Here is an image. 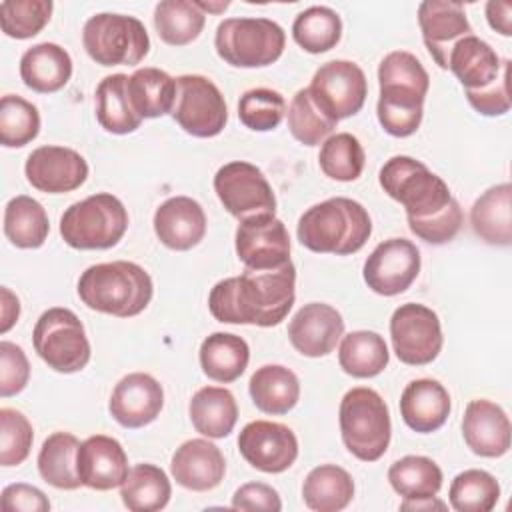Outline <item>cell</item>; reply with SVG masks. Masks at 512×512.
Instances as JSON below:
<instances>
[{
  "mask_svg": "<svg viewBox=\"0 0 512 512\" xmlns=\"http://www.w3.org/2000/svg\"><path fill=\"white\" fill-rule=\"evenodd\" d=\"M380 186L406 210L412 234L428 244L450 242L462 226V208L448 184L412 156H392L380 168Z\"/></svg>",
  "mask_w": 512,
  "mask_h": 512,
  "instance_id": "1",
  "label": "cell"
},
{
  "mask_svg": "<svg viewBox=\"0 0 512 512\" xmlns=\"http://www.w3.org/2000/svg\"><path fill=\"white\" fill-rule=\"evenodd\" d=\"M296 300V268L286 262L272 270L246 268L214 284L208 296L210 314L224 324L278 326Z\"/></svg>",
  "mask_w": 512,
  "mask_h": 512,
  "instance_id": "2",
  "label": "cell"
},
{
  "mask_svg": "<svg viewBox=\"0 0 512 512\" xmlns=\"http://www.w3.org/2000/svg\"><path fill=\"white\" fill-rule=\"evenodd\" d=\"M378 84L376 114L380 126L396 138L412 136L420 128L424 100L430 88V78L422 62L406 50H394L378 66Z\"/></svg>",
  "mask_w": 512,
  "mask_h": 512,
  "instance_id": "3",
  "label": "cell"
},
{
  "mask_svg": "<svg viewBox=\"0 0 512 512\" xmlns=\"http://www.w3.org/2000/svg\"><path fill=\"white\" fill-rule=\"evenodd\" d=\"M372 234L368 210L344 196L310 206L298 220V242L316 254L348 256L358 252Z\"/></svg>",
  "mask_w": 512,
  "mask_h": 512,
  "instance_id": "4",
  "label": "cell"
},
{
  "mask_svg": "<svg viewBox=\"0 0 512 512\" xmlns=\"http://www.w3.org/2000/svg\"><path fill=\"white\" fill-rule=\"evenodd\" d=\"M152 294V278L136 262L116 260L94 264L78 278L80 300L90 310L118 318H130L144 312Z\"/></svg>",
  "mask_w": 512,
  "mask_h": 512,
  "instance_id": "5",
  "label": "cell"
},
{
  "mask_svg": "<svg viewBox=\"0 0 512 512\" xmlns=\"http://www.w3.org/2000/svg\"><path fill=\"white\" fill-rule=\"evenodd\" d=\"M342 442L362 462H376L390 444L392 424L384 398L366 386L344 394L338 410Z\"/></svg>",
  "mask_w": 512,
  "mask_h": 512,
  "instance_id": "6",
  "label": "cell"
},
{
  "mask_svg": "<svg viewBox=\"0 0 512 512\" xmlns=\"http://www.w3.org/2000/svg\"><path fill=\"white\" fill-rule=\"evenodd\" d=\"M126 230L128 212L108 192L74 202L60 218V236L76 250H108L122 240Z\"/></svg>",
  "mask_w": 512,
  "mask_h": 512,
  "instance_id": "7",
  "label": "cell"
},
{
  "mask_svg": "<svg viewBox=\"0 0 512 512\" xmlns=\"http://www.w3.org/2000/svg\"><path fill=\"white\" fill-rule=\"evenodd\" d=\"M286 46L284 28L270 18H226L214 36L216 54L234 68L274 64Z\"/></svg>",
  "mask_w": 512,
  "mask_h": 512,
  "instance_id": "8",
  "label": "cell"
},
{
  "mask_svg": "<svg viewBox=\"0 0 512 512\" xmlns=\"http://www.w3.org/2000/svg\"><path fill=\"white\" fill-rule=\"evenodd\" d=\"M86 54L100 66H134L150 52L144 24L126 14L102 12L86 20L82 28Z\"/></svg>",
  "mask_w": 512,
  "mask_h": 512,
  "instance_id": "9",
  "label": "cell"
},
{
  "mask_svg": "<svg viewBox=\"0 0 512 512\" xmlns=\"http://www.w3.org/2000/svg\"><path fill=\"white\" fill-rule=\"evenodd\" d=\"M36 354L56 372L72 374L90 362V342L80 318L68 308H48L32 330Z\"/></svg>",
  "mask_w": 512,
  "mask_h": 512,
  "instance_id": "10",
  "label": "cell"
},
{
  "mask_svg": "<svg viewBox=\"0 0 512 512\" xmlns=\"http://www.w3.org/2000/svg\"><path fill=\"white\" fill-rule=\"evenodd\" d=\"M176 124L190 136H218L228 122V108L220 88L202 74H182L176 78V104L172 110Z\"/></svg>",
  "mask_w": 512,
  "mask_h": 512,
  "instance_id": "11",
  "label": "cell"
},
{
  "mask_svg": "<svg viewBox=\"0 0 512 512\" xmlns=\"http://www.w3.org/2000/svg\"><path fill=\"white\" fill-rule=\"evenodd\" d=\"M390 338L394 354L408 366H426L442 350V326L438 314L416 302L402 304L390 318Z\"/></svg>",
  "mask_w": 512,
  "mask_h": 512,
  "instance_id": "12",
  "label": "cell"
},
{
  "mask_svg": "<svg viewBox=\"0 0 512 512\" xmlns=\"http://www.w3.org/2000/svg\"><path fill=\"white\" fill-rule=\"evenodd\" d=\"M214 192L222 206L238 220L276 214V196L262 170L250 162L234 160L214 174Z\"/></svg>",
  "mask_w": 512,
  "mask_h": 512,
  "instance_id": "13",
  "label": "cell"
},
{
  "mask_svg": "<svg viewBox=\"0 0 512 512\" xmlns=\"http://www.w3.org/2000/svg\"><path fill=\"white\" fill-rule=\"evenodd\" d=\"M314 102L336 122L358 114L366 102L364 70L350 60L324 62L308 86Z\"/></svg>",
  "mask_w": 512,
  "mask_h": 512,
  "instance_id": "14",
  "label": "cell"
},
{
  "mask_svg": "<svg viewBox=\"0 0 512 512\" xmlns=\"http://www.w3.org/2000/svg\"><path fill=\"white\" fill-rule=\"evenodd\" d=\"M420 250L406 238L380 242L364 262V282L380 296L406 292L420 274Z\"/></svg>",
  "mask_w": 512,
  "mask_h": 512,
  "instance_id": "15",
  "label": "cell"
},
{
  "mask_svg": "<svg viewBox=\"0 0 512 512\" xmlns=\"http://www.w3.org/2000/svg\"><path fill=\"white\" fill-rule=\"evenodd\" d=\"M234 246L238 260L252 270H272L290 262V236L284 222L274 214L240 220Z\"/></svg>",
  "mask_w": 512,
  "mask_h": 512,
  "instance_id": "16",
  "label": "cell"
},
{
  "mask_svg": "<svg viewBox=\"0 0 512 512\" xmlns=\"http://www.w3.org/2000/svg\"><path fill=\"white\" fill-rule=\"evenodd\" d=\"M238 450L252 468L266 474H280L296 462L298 438L286 424L254 420L240 430Z\"/></svg>",
  "mask_w": 512,
  "mask_h": 512,
  "instance_id": "17",
  "label": "cell"
},
{
  "mask_svg": "<svg viewBox=\"0 0 512 512\" xmlns=\"http://www.w3.org/2000/svg\"><path fill=\"white\" fill-rule=\"evenodd\" d=\"M26 180L46 194H66L80 188L88 178V164L82 154L66 146H40L30 152L24 164Z\"/></svg>",
  "mask_w": 512,
  "mask_h": 512,
  "instance_id": "18",
  "label": "cell"
},
{
  "mask_svg": "<svg viewBox=\"0 0 512 512\" xmlns=\"http://www.w3.org/2000/svg\"><path fill=\"white\" fill-rule=\"evenodd\" d=\"M164 406L162 384L146 374L132 372L124 376L112 390L108 410L124 428H142L160 416Z\"/></svg>",
  "mask_w": 512,
  "mask_h": 512,
  "instance_id": "19",
  "label": "cell"
},
{
  "mask_svg": "<svg viewBox=\"0 0 512 512\" xmlns=\"http://www.w3.org/2000/svg\"><path fill=\"white\" fill-rule=\"evenodd\" d=\"M76 470L82 486L106 492L122 486L128 476V456L122 444L104 434L88 436L78 446Z\"/></svg>",
  "mask_w": 512,
  "mask_h": 512,
  "instance_id": "20",
  "label": "cell"
},
{
  "mask_svg": "<svg viewBox=\"0 0 512 512\" xmlns=\"http://www.w3.org/2000/svg\"><path fill=\"white\" fill-rule=\"evenodd\" d=\"M418 24L424 46L442 70H446L452 46L460 38L472 34L464 4L450 0H424L418 6Z\"/></svg>",
  "mask_w": 512,
  "mask_h": 512,
  "instance_id": "21",
  "label": "cell"
},
{
  "mask_svg": "<svg viewBox=\"0 0 512 512\" xmlns=\"http://www.w3.org/2000/svg\"><path fill=\"white\" fill-rule=\"evenodd\" d=\"M342 334L344 320L340 312L324 302L304 304L288 324L290 344L308 358L330 354Z\"/></svg>",
  "mask_w": 512,
  "mask_h": 512,
  "instance_id": "22",
  "label": "cell"
},
{
  "mask_svg": "<svg viewBox=\"0 0 512 512\" xmlns=\"http://www.w3.org/2000/svg\"><path fill=\"white\" fill-rule=\"evenodd\" d=\"M510 434V418L502 406L486 398L468 402L462 418V436L476 456H504L510 450Z\"/></svg>",
  "mask_w": 512,
  "mask_h": 512,
  "instance_id": "23",
  "label": "cell"
},
{
  "mask_svg": "<svg viewBox=\"0 0 512 512\" xmlns=\"http://www.w3.org/2000/svg\"><path fill=\"white\" fill-rule=\"evenodd\" d=\"M170 472L176 484L186 490L206 492L216 488L226 474V460L216 444L204 438L182 442L170 460Z\"/></svg>",
  "mask_w": 512,
  "mask_h": 512,
  "instance_id": "24",
  "label": "cell"
},
{
  "mask_svg": "<svg viewBox=\"0 0 512 512\" xmlns=\"http://www.w3.org/2000/svg\"><path fill=\"white\" fill-rule=\"evenodd\" d=\"M154 232L158 240L178 252L192 250L206 234L204 208L190 196H172L154 212Z\"/></svg>",
  "mask_w": 512,
  "mask_h": 512,
  "instance_id": "25",
  "label": "cell"
},
{
  "mask_svg": "<svg viewBox=\"0 0 512 512\" xmlns=\"http://www.w3.org/2000/svg\"><path fill=\"white\" fill-rule=\"evenodd\" d=\"M450 408L448 390L432 378L412 380L400 396V416L404 424L420 434H430L442 428Z\"/></svg>",
  "mask_w": 512,
  "mask_h": 512,
  "instance_id": "26",
  "label": "cell"
},
{
  "mask_svg": "<svg viewBox=\"0 0 512 512\" xmlns=\"http://www.w3.org/2000/svg\"><path fill=\"white\" fill-rule=\"evenodd\" d=\"M502 64L504 60L488 42L470 34L452 46L446 70L454 72L464 90H482L500 76Z\"/></svg>",
  "mask_w": 512,
  "mask_h": 512,
  "instance_id": "27",
  "label": "cell"
},
{
  "mask_svg": "<svg viewBox=\"0 0 512 512\" xmlns=\"http://www.w3.org/2000/svg\"><path fill=\"white\" fill-rule=\"evenodd\" d=\"M70 76L72 58L60 44H34L20 58V78L30 90L38 94H52L62 90Z\"/></svg>",
  "mask_w": 512,
  "mask_h": 512,
  "instance_id": "28",
  "label": "cell"
},
{
  "mask_svg": "<svg viewBox=\"0 0 512 512\" xmlns=\"http://www.w3.org/2000/svg\"><path fill=\"white\" fill-rule=\"evenodd\" d=\"M470 224L474 234L492 246H510L512 242V186L496 184L482 192L472 210Z\"/></svg>",
  "mask_w": 512,
  "mask_h": 512,
  "instance_id": "29",
  "label": "cell"
},
{
  "mask_svg": "<svg viewBox=\"0 0 512 512\" xmlns=\"http://www.w3.org/2000/svg\"><path fill=\"white\" fill-rule=\"evenodd\" d=\"M248 392L254 406L272 416L288 414L300 400L298 376L280 364L260 366L248 382Z\"/></svg>",
  "mask_w": 512,
  "mask_h": 512,
  "instance_id": "30",
  "label": "cell"
},
{
  "mask_svg": "<svg viewBox=\"0 0 512 512\" xmlns=\"http://www.w3.org/2000/svg\"><path fill=\"white\" fill-rule=\"evenodd\" d=\"M128 98L134 112L144 118H160L172 114L176 104V78L168 72L146 66L128 76Z\"/></svg>",
  "mask_w": 512,
  "mask_h": 512,
  "instance_id": "31",
  "label": "cell"
},
{
  "mask_svg": "<svg viewBox=\"0 0 512 512\" xmlns=\"http://www.w3.org/2000/svg\"><path fill=\"white\" fill-rule=\"evenodd\" d=\"M188 414L196 432L208 438H226L238 420L234 394L220 386H204L194 392Z\"/></svg>",
  "mask_w": 512,
  "mask_h": 512,
  "instance_id": "32",
  "label": "cell"
},
{
  "mask_svg": "<svg viewBox=\"0 0 512 512\" xmlns=\"http://www.w3.org/2000/svg\"><path fill=\"white\" fill-rule=\"evenodd\" d=\"M250 360V348L242 336L230 332H214L200 344L202 372L222 384L238 380Z\"/></svg>",
  "mask_w": 512,
  "mask_h": 512,
  "instance_id": "33",
  "label": "cell"
},
{
  "mask_svg": "<svg viewBox=\"0 0 512 512\" xmlns=\"http://www.w3.org/2000/svg\"><path fill=\"white\" fill-rule=\"evenodd\" d=\"M354 498L352 476L336 464H320L308 472L302 484V500L316 512L344 510Z\"/></svg>",
  "mask_w": 512,
  "mask_h": 512,
  "instance_id": "34",
  "label": "cell"
},
{
  "mask_svg": "<svg viewBox=\"0 0 512 512\" xmlns=\"http://www.w3.org/2000/svg\"><path fill=\"white\" fill-rule=\"evenodd\" d=\"M128 76L110 74L96 86V120L110 134L134 132L142 118L134 112L128 98Z\"/></svg>",
  "mask_w": 512,
  "mask_h": 512,
  "instance_id": "35",
  "label": "cell"
},
{
  "mask_svg": "<svg viewBox=\"0 0 512 512\" xmlns=\"http://www.w3.org/2000/svg\"><path fill=\"white\" fill-rule=\"evenodd\" d=\"M50 232L44 206L32 196L20 194L4 208V234L16 248H40Z\"/></svg>",
  "mask_w": 512,
  "mask_h": 512,
  "instance_id": "36",
  "label": "cell"
},
{
  "mask_svg": "<svg viewBox=\"0 0 512 512\" xmlns=\"http://www.w3.org/2000/svg\"><path fill=\"white\" fill-rule=\"evenodd\" d=\"M388 360V346L378 332L354 330L340 342L338 362L352 378H374L388 366Z\"/></svg>",
  "mask_w": 512,
  "mask_h": 512,
  "instance_id": "37",
  "label": "cell"
},
{
  "mask_svg": "<svg viewBox=\"0 0 512 512\" xmlns=\"http://www.w3.org/2000/svg\"><path fill=\"white\" fill-rule=\"evenodd\" d=\"M80 440L70 432L50 434L38 452V472L44 482L58 490H76L82 486L76 470Z\"/></svg>",
  "mask_w": 512,
  "mask_h": 512,
  "instance_id": "38",
  "label": "cell"
},
{
  "mask_svg": "<svg viewBox=\"0 0 512 512\" xmlns=\"http://www.w3.org/2000/svg\"><path fill=\"white\" fill-rule=\"evenodd\" d=\"M172 496L166 472L154 464H136L120 486L122 504L132 512L162 510Z\"/></svg>",
  "mask_w": 512,
  "mask_h": 512,
  "instance_id": "39",
  "label": "cell"
},
{
  "mask_svg": "<svg viewBox=\"0 0 512 512\" xmlns=\"http://www.w3.org/2000/svg\"><path fill=\"white\" fill-rule=\"evenodd\" d=\"M388 482L404 500L434 498L442 488V470L432 458L404 456L390 466Z\"/></svg>",
  "mask_w": 512,
  "mask_h": 512,
  "instance_id": "40",
  "label": "cell"
},
{
  "mask_svg": "<svg viewBox=\"0 0 512 512\" xmlns=\"http://www.w3.org/2000/svg\"><path fill=\"white\" fill-rule=\"evenodd\" d=\"M206 24V14L192 0H162L154 8V28L162 42L186 46L194 42Z\"/></svg>",
  "mask_w": 512,
  "mask_h": 512,
  "instance_id": "41",
  "label": "cell"
},
{
  "mask_svg": "<svg viewBox=\"0 0 512 512\" xmlns=\"http://www.w3.org/2000/svg\"><path fill=\"white\" fill-rule=\"evenodd\" d=\"M292 38L310 54L328 52L342 38V20L328 6H310L294 18Z\"/></svg>",
  "mask_w": 512,
  "mask_h": 512,
  "instance_id": "42",
  "label": "cell"
},
{
  "mask_svg": "<svg viewBox=\"0 0 512 512\" xmlns=\"http://www.w3.org/2000/svg\"><path fill=\"white\" fill-rule=\"evenodd\" d=\"M366 154L356 136L350 132H338L328 136L318 154V164L324 176L338 182L358 180L364 170Z\"/></svg>",
  "mask_w": 512,
  "mask_h": 512,
  "instance_id": "43",
  "label": "cell"
},
{
  "mask_svg": "<svg viewBox=\"0 0 512 512\" xmlns=\"http://www.w3.org/2000/svg\"><path fill=\"white\" fill-rule=\"evenodd\" d=\"M448 498L458 512H490L498 504L500 484L490 472L470 468L454 476Z\"/></svg>",
  "mask_w": 512,
  "mask_h": 512,
  "instance_id": "44",
  "label": "cell"
},
{
  "mask_svg": "<svg viewBox=\"0 0 512 512\" xmlns=\"http://www.w3.org/2000/svg\"><path fill=\"white\" fill-rule=\"evenodd\" d=\"M336 120L330 118L314 102L308 88H300L288 106L290 134L304 146H316L324 142L336 128Z\"/></svg>",
  "mask_w": 512,
  "mask_h": 512,
  "instance_id": "45",
  "label": "cell"
},
{
  "mask_svg": "<svg viewBox=\"0 0 512 512\" xmlns=\"http://www.w3.org/2000/svg\"><path fill=\"white\" fill-rule=\"evenodd\" d=\"M40 132L38 108L22 96L6 94L0 100V144L22 148Z\"/></svg>",
  "mask_w": 512,
  "mask_h": 512,
  "instance_id": "46",
  "label": "cell"
},
{
  "mask_svg": "<svg viewBox=\"0 0 512 512\" xmlns=\"http://www.w3.org/2000/svg\"><path fill=\"white\" fill-rule=\"evenodd\" d=\"M52 8L50 0H6L0 4L2 32L16 40L32 38L50 22Z\"/></svg>",
  "mask_w": 512,
  "mask_h": 512,
  "instance_id": "47",
  "label": "cell"
},
{
  "mask_svg": "<svg viewBox=\"0 0 512 512\" xmlns=\"http://www.w3.org/2000/svg\"><path fill=\"white\" fill-rule=\"evenodd\" d=\"M284 114V96L272 88L246 90L238 100V118L246 128L254 132H268L278 128Z\"/></svg>",
  "mask_w": 512,
  "mask_h": 512,
  "instance_id": "48",
  "label": "cell"
},
{
  "mask_svg": "<svg viewBox=\"0 0 512 512\" xmlns=\"http://www.w3.org/2000/svg\"><path fill=\"white\" fill-rule=\"evenodd\" d=\"M34 430L28 418L14 408L0 410V464L18 466L22 464L32 448Z\"/></svg>",
  "mask_w": 512,
  "mask_h": 512,
  "instance_id": "49",
  "label": "cell"
},
{
  "mask_svg": "<svg viewBox=\"0 0 512 512\" xmlns=\"http://www.w3.org/2000/svg\"><path fill=\"white\" fill-rule=\"evenodd\" d=\"M30 378V362L24 350L8 340L0 342V396L20 394Z\"/></svg>",
  "mask_w": 512,
  "mask_h": 512,
  "instance_id": "50",
  "label": "cell"
},
{
  "mask_svg": "<svg viewBox=\"0 0 512 512\" xmlns=\"http://www.w3.org/2000/svg\"><path fill=\"white\" fill-rule=\"evenodd\" d=\"M510 60H504L500 76L482 90H466L470 106L482 116H502L510 110Z\"/></svg>",
  "mask_w": 512,
  "mask_h": 512,
  "instance_id": "51",
  "label": "cell"
},
{
  "mask_svg": "<svg viewBox=\"0 0 512 512\" xmlns=\"http://www.w3.org/2000/svg\"><path fill=\"white\" fill-rule=\"evenodd\" d=\"M234 510H264V512H280L282 500L278 492L264 482H248L242 484L232 496Z\"/></svg>",
  "mask_w": 512,
  "mask_h": 512,
  "instance_id": "52",
  "label": "cell"
},
{
  "mask_svg": "<svg viewBox=\"0 0 512 512\" xmlns=\"http://www.w3.org/2000/svg\"><path fill=\"white\" fill-rule=\"evenodd\" d=\"M2 510L4 512H48L50 500L46 494L30 484L16 482L2 490Z\"/></svg>",
  "mask_w": 512,
  "mask_h": 512,
  "instance_id": "53",
  "label": "cell"
},
{
  "mask_svg": "<svg viewBox=\"0 0 512 512\" xmlns=\"http://www.w3.org/2000/svg\"><path fill=\"white\" fill-rule=\"evenodd\" d=\"M512 4L490 0L486 4V20L492 30L502 36H512Z\"/></svg>",
  "mask_w": 512,
  "mask_h": 512,
  "instance_id": "54",
  "label": "cell"
},
{
  "mask_svg": "<svg viewBox=\"0 0 512 512\" xmlns=\"http://www.w3.org/2000/svg\"><path fill=\"white\" fill-rule=\"evenodd\" d=\"M2 320H0V332L6 334L16 322H18V316H20V302L18 298L4 286L2 290Z\"/></svg>",
  "mask_w": 512,
  "mask_h": 512,
  "instance_id": "55",
  "label": "cell"
},
{
  "mask_svg": "<svg viewBox=\"0 0 512 512\" xmlns=\"http://www.w3.org/2000/svg\"><path fill=\"white\" fill-rule=\"evenodd\" d=\"M400 508L402 510H434V508L444 510L446 504L436 500V496H434V498H424V500H402Z\"/></svg>",
  "mask_w": 512,
  "mask_h": 512,
  "instance_id": "56",
  "label": "cell"
},
{
  "mask_svg": "<svg viewBox=\"0 0 512 512\" xmlns=\"http://www.w3.org/2000/svg\"><path fill=\"white\" fill-rule=\"evenodd\" d=\"M196 4H198V8L206 14V12H222V10H226L228 6H230V2H218V4H212V2H198L196 0Z\"/></svg>",
  "mask_w": 512,
  "mask_h": 512,
  "instance_id": "57",
  "label": "cell"
}]
</instances>
